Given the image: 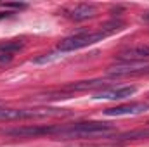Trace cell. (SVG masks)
<instances>
[{"instance_id":"7a4b0ae2","label":"cell","mask_w":149,"mask_h":147,"mask_svg":"<svg viewBox=\"0 0 149 147\" xmlns=\"http://www.w3.org/2000/svg\"><path fill=\"white\" fill-rule=\"evenodd\" d=\"M61 125H24L14 128H0V135L12 139H37L45 135H59Z\"/></svg>"},{"instance_id":"9c48e42d","label":"cell","mask_w":149,"mask_h":147,"mask_svg":"<svg viewBox=\"0 0 149 147\" xmlns=\"http://www.w3.org/2000/svg\"><path fill=\"white\" fill-rule=\"evenodd\" d=\"M137 92L135 87H120V88H109V90H101L94 95V99H106V101H121L127 97H132Z\"/></svg>"},{"instance_id":"52a82bcc","label":"cell","mask_w":149,"mask_h":147,"mask_svg":"<svg viewBox=\"0 0 149 147\" xmlns=\"http://www.w3.org/2000/svg\"><path fill=\"white\" fill-rule=\"evenodd\" d=\"M149 109V104L144 102H130V104H121V106H114V107H108L102 112L106 116H135V114H141V112H146Z\"/></svg>"},{"instance_id":"6da1fadb","label":"cell","mask_w":149,"mask_h":147,"mask_svg":"<svg viewBox=\"0 0 149 147\" xmlns=\"http://www.w3.org/2000/svg\"><path fill=\"white\" fill-rule=\"evenodd\" d=\"M116 130V126L111 123L102 121H81L73 125H61L59 137L66 139H87V137H104Z\"/></svg>"},{"instance_id":"5bb4252c","label":"cell","mask_w":149,"mask_h":147,"mask_svg":"<svg viewBox=\"0 0 149 147\" xmlns=\"http://www.w3.org/2000/svg\"><path fill=\"white\" fill-rule=\"evenodd\" d=\"M2 7L5 9H24L26 3H16V2H5V3H0Z\"/></svg>"},{"instance_id":"4fadbf2b","label":"cell","mask_w":149,"mask_h":147,"mask_svg":"<svg viewBox=\"0 0 149 147\" xmlns=\"http://www.w3.org/2000/svg\"><path fill=\"white\" fill-rule=\"evenodd\" d=\"M23 47H24V42H21V40H10V42H2V43H0V52L14 54L16 50H21Z\"/></svg>"},{"instance_id":"7c38bea8","label":"cell","mask_w":149,"mask_h":147,"mask_svg":"<svg viewBox=\"0 0 149 147\" xmlns=\"http://www.w3.org/2000/svg\"><path fill=\"white\" fill-rule=\"evenodd\" d=\"M123 28H125V23H123V21L113 19V21H108V23H104V24L101 26V31H102L106 37H109V35H114V33L121 31Z\"/></svg>"},{"instance_id":"5b68a950","label":"cell","mask_w":149,"mask_h":147,"mask_svg":"<svg viewBox=\"0 0 149 147\" xmlns=\"http://www.w3.org/2000/svg\"><path fill=\"white\" fill-rule=\"evenodd\" d=\"M149 74V61L141 62H120L108 69V76H142Z\"/></svg>"},{"instance_id":"30bf717a","label":"cell","mask_w":149,"mask_h":147,"mask_svg":"<svg viewBox=\"0 0 149 147\" xmlns=\"http://www.w3.org/2000/svg\"><path fill=\"white\" fill-rule=\"evenodd\" d=\"M106 85L102 80H90V81H76L71 85H66L63 90H68V92H83V90H88V88H94V87H102Z\"/></svg>"},{"instance_id":"9a60e30c","label":"cell","mask_w":149,"mask_h":147,"mask_svg":"<svg viewBox=\"0 0 149 147\" xmlns=\"http://www.w3.org/2000/svg\"><path fill=\"white\" fill-rule=\"evenodd\" d=\"M9 61H12V54L0 52V62H9Z\"/></svg>"},{"instance_id":"8fae6325","label":"cell","mask_w":149,"mask_h":147,"mask_svg":"<svg viewBox=\"0 0 149 147\" xmlns=\"http://www.w3.org/2000/svg\"><path fill=\"white\" fill-rule=\"evenodd\" d=\"M116 140H137V139H149V128H137V130H132V132H125L118 137H114Z\"/></svg>"},{"instance_id":"3957f363","label":"cell","mask_w":149,"mask_h":147,"mask_svg":"<svg viewBox=\"0 0 149 147\" xmlns=\"http://www.w3.org/2000/svg\"><path fill=\"white\" fill-rule=\"evenodd\" d=\"M70 111L64 109H10L0 106V121H16L30 118H49V116H68Z\"/></svg>"},{"instance_id":"ba28073f","label":"cell","mask_w":149,"mask_h":147,"mask_svg":"<svg viewBox=\"0 0 149 147\" xmlns=\"http://www.w3.org/2000/svg\"><path fill=\"white\" fill-rule=\"evenodd\" d=\"M66 14L73 21H87V19L95 17L97 7L94 3H78V5H73L71 9H68Z\"/></svg>"},{"instance_id":"2e32d148","label":"cell","mask_w":149,"mask_h":147,"mask_svg":"<svg viewBox=\"0 0 149 147\" xmlns=\"http://www.w3.org/2000/svg\"><path fill=\"white\" fill-rule=\"evenodd\" d=\"M9 16H12V14H10V12H0V19H2V17H9Z\"/></svg>"},{"instance_id":"8992f818","label":"cell","mask_w":149,"mask_h":147,"mask_svg":"<svg viewBox=\"0 0 149 147\" xmlns=\"http://www.w3.org/2000/svg\"><path fill=\"white\" fill-rule=\"evenodd\" d=\"M116 59L120 62H141V61H149V43H139L134 47H128L121 50Z\"/></svg>"},{"instance_id":"e0dca14e","label":"cell","mask_w":149,"mask_h":147,"mask_svg":"<svg viewBox=\"0 0 149 147\" xmlns=\"http://www.w3.org/2000/svg\"><path fill=\"white\" fill-rule=\"evenodd\" d=\"M142 19H144V21H149V10H148V12H144V14H142Z\"/></svg>"},{"instance_id":"277c9868","label":"cell","mask_w":149,"mask_h":147,"mask_svg":"<svg viewBox=\"0 0 149 147\" xmlns=\"http://www.w3.org/2000/svg\"><path fill=\"white\" fill-rule=\"evenodd\" d=\"M106 38V35L99 30L95 33H76L71 37L64 38L59 45H57V50L59 52H73L78 49H85V47H90L97 42H102Z\"/></svg>"}]
</instances>
